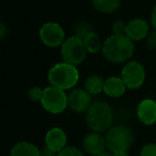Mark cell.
<instances>
[{
	"mask_svg": "<svg viewBox=\"0 0 156 156\" xmlns=\"http://www.w3.org/2000/svg\"><path fill=\"white\" fill-rule=\"evenodd\" d=\"M134 42L126 35H110L103 43L102 51L104 57L112 63L127 61L134 55Z\"/></svg>",
	"mask_w": 156,
	"mask_h": 156,
	"instance_id": "1",
	"label": "cell"
},
{
	"mask_svg": "<svg viewBox=\"0 0 156 156\" xmlns=\"http://www.w3.org/2000/svg\"><path fill=\"white\" fill-rule=\"evenodd\" d=\"M48 81L52 87L61 90H69L74 88L79 80V72L75 65L66 62L55 64L48 72Z\"/></svg>",
	"mask_w": 156,
	"mask_h": 156,
	"instance_id": "2",
	"label": "cell"
},
{
	"mask_svg": "<svg viewBox=\"0 0 156 156\" xmlns=\"http://www.w3.org/2000/svg\"><path fill=\"white\" fill-rule=\"evenodd\" d=\"M112 110L105 102H95L90 106L86 113V123L92 132L104 133L111 127Z\"/></svg>",
	"mask_w": 156,
	"mask_h": 156,
	"instance_id": "3",
	"label": "cell"
},
{
	"mask_svg": "<svg viewBox=\"0 0 156 156\" xmlns=\"http://www.w3.org/2000/svg\"><path fill=\"white\" fill-rule=\"evenodd\" d=\"M107 149L112 153L128 152L134 143V133L125 125H115L110 127L106 133Z\"/></svg>",
	"mask_w": 156,
	"mask_h": 156,
	"instance_id": "4",
	"label": "cell"
},
{
	"mask_svg": "<svg viewBox=\"0 0 156 156\" xmlns=\"http://www.w3.org/2000/svg\"><path fill=\"white\" fill-rule=\"evenodd\" d=\"M41 105L47 112L54 115L61 113L69 106L67 94L64 92V90H61L59 88L52 86L47 87L43 91Z\"/></svg>",
	"mask_w": 156,
	"mask_h": 156,
	"instance_id": "5",
	"label": "cell"
},
{
	"mask_svg": "<svg viewBox=\"0 0 156 156\" xmlns=\"http://www.w3.org/2000/svg\"><path fill=\"white\" fill-rule=\"evenodd\" d=\"M86 49L83 42L77 37H73L66 39L61 45V56L64 62L72 65H78L83 62L86 59Z\"/></svg>",
	"mask_w": 156,
	"mask_h": 156,
	"instance_id": "6",
	"label": "cell"
},
{
	"mask_svg": "<svg viewBox=\"0 0 156 156\" xmlns=\"http://www.w3.org/2000/svg\"><path fill=\"white\" fill-rule=\"evenodd\" d=\"M121 78L125 83L126 88L130 90L138 89L144 83V67L137 61H130V62L126 63L125 66L122 69Z\"/></svg>",
	"mask_w": 156,
	"mask_h": 156,
	"instance_id": "7",
	"label": "cell"
},
{
	"mask_svg": "<svg viewBox=\"0 0 156 156\" xmlns=\"http://www.w3.org/2000/svg\"><path fill=\"white\" fill-rule=\"evenodd\" d=\"M39 34L42 43L48 47H58L65 41L63 28L54 22L44 24L40 29Z\"/></svg>",
	"mask_w": 156,
	"mask_h": 156,
	"instance_id": "8",
	"label": "cell"
},
{
	"mask_svg": "<svg viewBox=\"0 0 156 156\" xmlns=\"http://www.w3.org/2000/svg\"><path fill=\"white\" fill-rule=\"evenodd\" d=\"M106 147V138L101 133L91 132L86 135L83 139V151L91 156H98V154L105 152Z\"/></svg>",
	"mask_w": 156,
	"mask_h": 156,
	"instance_id": "9",
	"label": "cell"
},
{
	"mask_svg": "<svg viewBox=\"0 0 156 156\" xmlns=\"http://www.w3.org/2000/svg\"><path fill=\"white\" fill-rule=\"evenodd\" d=\"M91 96L83 89H74L67 95L69 107L75 112H87L92 105Z\"/></svg>",
	"mask_w": 156,
	"mask_h": 156,
	"instance_id": "10",
	"label": "cell"
},
{
	"mask_svg": "<svg viewBox=\"0 0 156 156\" xmlns=\"http://www.w3.org/2000/svg\"><path fill=\"white\" fill-rule=\"evenodd\" d=\"M67 137L65 132L60 127H52L45 135V145L50 150L59 153L66 147Z\"/></svg>",
	"mask_w": 156,
	"mask_h": 156,
	"instance_id": "11",
	"label": "cell"
},
{
	"mask_svg": "<svg viewBox=\"0 0 156 156\" xmlns=\"http://www.w3.org/2000/svg\"><path fill=\"white\" fill-rule=\"evenodd\" d=\"M137 115L141 123L152 125L156 122V102L151 98H145L137 107Z\"/></svg>",
	"mask_w": 156,
	"mask_h": 156,
	"instance_id": "12",
	"label": "cell"
},
{
	"mask_svg": "<svg viewBox=\"0 0 156 156\" xmlns=\"http://www.w3.org/2000/svg\"><path fill=\"white\" fill-rule=\"evenodd\" d=\"M149 33V25L144 20L141 18L130 20L126 27V37H129L133 42L147 39Z\"/></svg>",
	"mask_w": 156,
	"mask_h": 156,
	"instance_id": "13",
	"label": "cell"
},
{
	"mask_svg": "<svg viewBox=\"0 0 156 156\" xmlns=\"http://www.w3.org/2000/svg\"><path fill=\"white\" fill-rule=\"evenodd\" d=\"M126 86L121 77H112L107 78L104 85V93L110 98H120L125 93Z\"/></svg>",
	"mask_w": 156,
	"mask_h": 156,
	"instance_id": "14",
	"label": "cell"
},
{
	"mask_svg": "<svg viewBox=\"0 0 156 156\" xmlns=\"http://www.w3.org/2000/svg\"><path fill=\"white\" fill-rule=\"evenodd\" d=\"M10 156H41V150L29 141H20L12 147Z\"/></svg>",
	"mask_w": 156,
	"mask_h": 156,
	"instance_id": "15",
	"label": "cell"
},
{
	"mask_svg": "<svg viewBox=\"0 0 156 156\" xmlns=\"http://www.w3.org/2000/svg\"><path fill=\"white\" fill-rule=\"evenodd\" d=\"M105 80L98 75H91L87 78L85 83V90L90 95H98L104 91Z\"/></svg>",
	"mask_w": 156,
	"mask_h": 156,
	"instance_id": "16",
	"label": "cell"
},
{
	"mask_svg": "<svg viewBox=\"0 0 156 156\" xmlns=\"http://www.w3.org/2000/svg\"><path fill=\"white\" fill-rule=\"evenodd\" d=\"M121 0H92V5L101 13H113L120 7Z\"/></svg>",
	"mask_w": 156,
	"mask_h": 156,
	"instance_id": "17",
	"label": "cell"
},
{
	"mask_svg": "<svg viewBox=\"0 0 156 156\" xmlns=\"http://www.w3.org/2000/svg\"><path fill=\"white\" fill-rule=\"evenodd\" d=\"M83 45H85L87 52L90 54H96L100 50H102L103 48V43L101 41V37L98 35V33H95L94 31L90 32L85 39L83 40Z\"/></svg>",
	"mask_w": 156,
	"mask_h": 156,
	"instance_id": "18",
	"label": "cell"
},
{
	"mask_svg": "<svg viewBox=\"0 0 156 156\" xmlns=\"http://www.w3.org/2000/svg\"><path fill=\"white\" fill-rule=\"evenodd\" d=\"M92 27L90 26L88 23H79L77 26L75 27V37L78 39H80L83 41L90 32H92Z\"/></svg>",
	"mask_w": 156,
	"mask_h": 156,
	"instance_id": "19",
	"label": "cell"
},
{
	"mask_svg": "<svg viewBox=\"0 0 156 156\" xmlns=\"http://www.w3.org/2000/svg\"><path fill=\"white\" fill-rule=\"evenodd\" d=\"M58 156H85V154L78 147H72V145H66L62 151L59 152Z\"/></svg>",
	"mask_w": 156,
	"mask_h": 156,
	"instance_id": "20",
	"label": "cell"
},
{
	"mask_svg": "<svg viewBox=\"0 0 156 156\" xmlns=\"http://www.w3.org/2000/svg\"><path fill=\"white\" fill-rule=\"evenodd\" d=\"M126 27L127 24L123 20H115L112 25V32L115 35H126Z\"/></svg>",
	"mask_w": 156,
	"mask_h": 156,
	"instance_id": "21",
	"label": "cell"
},
{
	"mask_svg": "<svg viewBox=\"0 0 156 156\" xmlns=\"http://www.w3.org/2000/svg\"><path fill=\"white\" fill-rule=\"evenodd\" d=\"M43 91L41 88L39 87H32L28 91V96L32 102H41L42 96H43Z\"/></svg>",
	"mask_w": 156,
	"mask_h": 156,
	"instance_id": "22",
	"label": "cell"
},
{
	"mask_svg": "<svg viewBox=\"0 0 156 156\" xmlns=\"http://www.w3.org/2000/svg\"><path fill=\"white\" fill-rule=\"evenodd\" d=\"M140 156H156V144L147 143L143 145L140 151Z\"/></svg>",
	"mask_w": 156,
	"mask_h": 156,
	"instance_id": "23",
	"label": "cell"
},
{
	"mask_svg": "<svg viewBox=\"0 0 156 156\" xmlns=\"http://www.w3.org/2000/svg\"><path fill=\"white\" fill-rule=\"evenodd\" d=\"M145 42H147V46L150 49H156V29H154L153 31H150L147 39H145Z\"/></svg>",
	"mask_w": 156,
	"mask_h": 156,
	"instance_id": "24",
	"label": "cell"
},
{
	"mask_svg": "<svg viewBox=\"0 0 156 156\" xmlns=\"http://www.w3.org/2000/svg\"><path fill=\"white\" fill-rule=\"evenodd\" d=\"M41 156H58V153L45 145L43 149H41Z\"/></svg>",
	"mask_w": 156,
	"mask_h": 156,
	"instance_id": "25",
	"label": "cell"
},
{
	"mask_svg": "<svg viewBox=\"0 0 156 156\" xmlns=\"http://www.w3.org/2000/svg\"><path fill=\"white\" fill-rule=\"evenodd\" d=\"M151 23L153 25L154 29H156V5L153 8L152 10V13H151Z\"/></svg>",
	"mask_w": 156,
	"mask_h": 156,
	"instance_id": "26",
	"label": "cell"
},
{
	"mask_svg": "<svg viewBox=\"0 0 156 156\" xmlns=\"http://www.w3.org/2000/svg\"><path fill=\"white\" fill-rule=\"evenodd\" d=\"M98 156H115V154H113L112 152H110V151H109V152L105 151V152H103V153L98 154Z\"/></svg>",
	"mask_w": 156,
	"mask_h": 156,
	"instance_id": "27",
	"label": "cell"
},
{
	"mask_svg": "<svg viewBox=\"0 0 156 156\" xmlns=\"http://www.w3.org/2000/svg\"><path fill=\"white\" fill-rule=\"evenodd\" d=\"M115 156H129L128 152H118V153H113Z\"/></svg>",
	"mask_w": 156,
	"mask_h": 156,
	"instance_id": "28",
	"label": "cell"
}]
</instances>
